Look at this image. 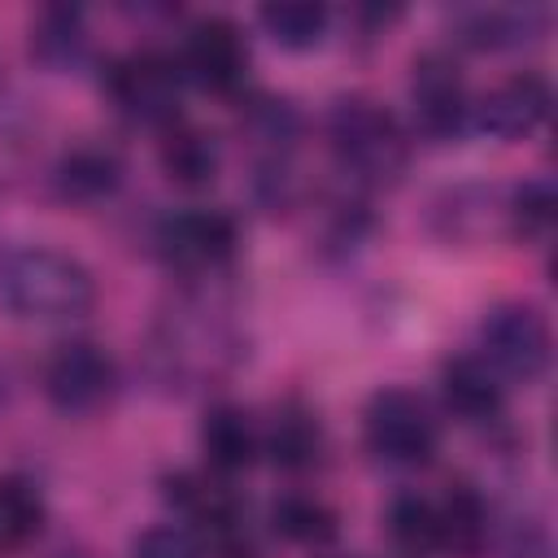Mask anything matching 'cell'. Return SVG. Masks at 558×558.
Returning a JSON list of instances; mask_svg holds the SVG:
<instances>
[{
  "label": "cell",
  "mask_w": 558,
  "mask_h": 558,
  "mask_svg": "<svg viewBox=\"0 0 558 558\" xmlns=\"http://www.w3.org/2000/svg\"><path fill=\"white\" fill-rule=\"evenodd\" d=\"M144 357L148 375L166 392H201L227 379L248 357V340L218 296L183 292L153 318Z\"/></svg>",
  "instance_id": "1"
},
{
  "label": "cell",
  "mask_w": 558,
  "mask_h": 558,
  "mask_svg": "<svg viewBox=\"0 0 558 558\" xmlns=\"http://www.w3.org/2000/svg\"><path fill=\"white\" fill-rule=\"evenodd\" d=\"M323 140L336 161V170L357 187V192H379L397 187L401 174L410 170L414 140L401 126V118L379 105L375 96L349 92L336 96L323 113Z\"/></svg>",
  "instance_id": "2"
},
{
  "label": "cell",
  "mask_w": 558,
  "mask_h": 558,
  "mask_svg": "<svg viewBox=\"0 0 558 558\" xmlns=\"http://www.w3.org/2000/svg\"><path fill=\"white\" fill-rule=\"evenodd\" d=\"M0 301L26 323H74L96 305V275L74 253L26 244L0 253Z\"/></svg>",
  "instance_id": "3"
},
{
  "label": "cell",
  "mask_w": 558,
  "mask_h": 558,
  "mask_svg": "<svg viewBox=\"0 0 558 558\" xmlns=\"http://www.w3.org/2000/svg\"><path fill=\"white\" fill-rule=\"evenodd\" d=\"M161 493L183 519V527L205 545L209 558H257L248 506L227 475L214 471H170L161 475Z\"/></svg>",
  "instance_id": "4"
},
{
  "label": "cell",
  "mask_w": 558,
  "mask_h": 558,
  "mask_svg": "<svg viewBox=\"0 0 558 558\" xmlns=\"http://www.w3.org/2000/svg\"><path fill=\"white\" fill-rule=\"evenodd\" d=\"M153 253L174 279L192 288L209 283L231 270L240 253V222L231 209H209V205L170 209L153 227Z\"/></svg>",
  "instance_id": "5"
},
{
  "label": "cell",
  "mask_w": 558,
  "mask_h": 558,
  "mask_svg": "<svg viewBox=\"0 0 558 558\" xmlns=\"http://www.w3.org/2000/svg\"><path fill=\"white\" fill-rule=\"evenodd\" d=\"M362 445L384 466H427L440 453V418L432 401L405 384H384L362 405Z\"/></svg>",
  "instance_id": "6"
},
{
  "label": "cell",
  "mask_w": 558,
  "mask_h": 558,
  "mask_svg": "<svg viewBox=\"0 0 558 558\" xmlns=\"http://www.w3.org/2000/svg\"><path fill=\"white\" fill-rule=\"evenodd\" d=\"M100 87L109 96V105L135 122V126H153V131H166L170 122L183 118V65L174 52L166 48H131L122 57H113L100 74Z\"/></svg>",
  "instance_id": "7"
},
{
  "label": "cell",
  "mask_w": 558,
  "mask_h": 558,
  "mask_svg": "<svg viewBox=\"0 0 558 558\" xmlns=\"http://www.w3.org/2000/svg\"><path fill=\"white\" fill-rule=\"evenodd\" d=\"M475 353L506 379V384H536L554 357V331L541 305L510 296L484 310Z\"/></svg>",
  "instance_id": "8"
},
{
  "label": "cell",
  "mask_w": 558,
  "mask_h": 558,
  "mask_svg": "<svg viewBox=\"0 0 558 558\" xmlns=\"http://www.w3.org/2000/svg\"><path fill=\"white\" fill-rule=\"evenodd\" d=\"M410 122L427 144H449L471 126V92L462 61L449 48H423L410 61Z\"/></svg>",
  "instance_id": "9"
},
{
  "label": "cell",
  "mask_w": 558,
  "mask_h": 558,
  "mask_svg": "<svg viewBox=\"0 0 558 558\" xmlns=\"http://www.w3.org/2000/svg\"><path fill=\"white\" fill-rule=\"evenodd\" d=\"M118 362L105 344L96 340H61L44 366H39V388L57 414L87 418L105 410L118 397Z\"/></svg>",
  "instance_id": "10"
},
{
  "label": "cell",
  "mask_w": 558,
  "mask_h": 558,
  "mask_svg": "<svg viewBox=\"0 0 558 558\" xmlns=\"http://www.w3.org/2000/svg\"><path fill=\"white\" fill-rule=\"evenodd\" d=\"M179 65H183V78L196 83L201 92L209 96H222V100H240L244 96V83H248V39H244V26L227 13H205L187 26L183 35V48L174 52Z\"/></svg>",
  "instance_id": "11"
},
{
  "label": "cell",
  "mask_w": 558,
  "mask_h": 558,
  "mask_svg": "<svg viewBox=\"0 0 558 558\" xmlns=\"http://www.w3.org/2000/svg\"><path fill=\"white\" fill-rule=\"evenodd\" d=\"M549 105H554L549 78L541 70H514L501 83H493L480 100H471V126L501 144H519L545 126Z\"/></svg>",
  "instance_id": "12"
},
{
  "label": "cell",
  "mask_w": 558,
  "mask_h": 558,
  "mask_svg": "<svg viewBox=\"0 0 558 558\" xmlns=\"http://www.w3.org/2000/svg\"><path fill=\"white\" fill-rule=\"evenodd\" d=\"M549 26V9L541 4H466L449 13L453 44L475 52H506L541 39Z\"/></svg>",
  "instance_id": "13"
},
{
  "label": "cell",
  "mask_w": 558,
  "mask_h": 558,
  "mask_svg": "<svg viewBox=\"0 0 558 558\" xmlns=\"http://www.w3.org/2000/svg\"><path fill=\"white\" fill-rule=\"evenodd\" d=\"M440 401L466 427H493L506 414V379L471 349L453 353L440 366Z\"/></svg>",
  "instance_id": "14"
},
{
  "label": "cell",
  "mask_w": 558,
  "mask_h": 558,
  "mask_svg": "<svg viewBox=\"0 0 558 558\" xmlns=\"http://www.w3.org/2000/svg\"><path fill=\"white\" fill-rule=\"evenodd\" d=\"M201 453L205 471L235 480L262 458V418L235 401H214L201 418Z\"/></svg>",
  "instance_id": "15"
},
{
  "label": "cell",
  "mask_w": 558,
  "mask_h": 558,
  "mask_svg": "<svg viewBox=\"0 0 558 558\" xmlns=\"http://www.w3.org/2000/svg\"><path fill=\"white\" fill-rule=\"evenodd\" d=\"M122 179H126L122 157L109 144H96V140H78V144H70L52 161V192L65 205L92 209L100 201H113L118 187H122Z\"/></svg>",
  "instance_id": "16"
},
{
  "label": "cell",
  "mask_w": 558,
  "mask_h": 558,
  "mask_svg": "<svg viewBox=\"0 0 558 558\" xmlns=\"http://www.w3.org/2000/svg\"><path fill=\"white\" fill-rule=\"evenodd\" d=\"M262 453L288 471V475H305L323 462L327 453V432L314 405H305L301 397H288L275 405V414L262 423Z\"/></svg>",
  "instance_id": "17"
},
{
  "label": "cell",
  "mask_w": 558,
  "mask_h": 558,
  "mask_svg": "<svg viewBox=\"0 0 558 558\" xmlns=\"http://www.w3.org/2000/svg\"><path fill=\"white\" fill-rule=\"evenodd\" d=\"M26 52L48 74H74L92 57L87 13L78 4H44L26 26Z\"/></svg>",
  "instance_id": "18"
},
{
  "label": "cell",
  "mask_w": 558,
  "mask_h": 558,
  "mask_svg": "<svg viewBox=\"0 0 558 558\" xmlns=\"http://www.w3.org/2000/svg\"><path fill=\"white\" fill-rule=\"evenodd\" d=\"M436 523H440V558H484L493 545V510L471 480H453L436 497Z\"/></svg>",
  "instance_id": "19"
},
{
  "label": "cell",
  "mask_w": 558,
  "mask_h": 558,
  "mask_svg": "<svg viewBox=\"0 0 558 558\" xmlns=\"http://www.w3.org/2000/svg\"><path fill=\"white\" fill-rule=\"evenodd\" d=\"M240 131L253 144V161H292L305 135V118L288 96L244 92L240 96Z\"/></svg>",
  "instance_id": "20"
},
{
  "label": "cell",
  "mask_w": 558,
  "mask_h": 558,
  "mask_svg": "<svg viewBox=\"0 0 558 558\" xmlns=\"http://www.w3.org/2000/svg\"><path fill=\"white\" fill-rule=\"evenodd\" d=\"M157 161H161V170H166L170 183L196 192V187H209V183L218 179V170H222V144H218L214 131H205V126L179 118V122H170V126L161 131V140H157Z\"/></svg>",
  "instance_id": "21"
},
{
  "label": "cell",
  "mask_w": 558,
  "mask_h": 558,
  "mask_svg": "<svg viewBox=\"0 0 558 558\" xmlns=\"http://www.w3.org/2000/svg\"><path fill=\"white\" fill-rule=\"evenodd\" d=\"M270 532L288 545H301V549H327L336 536H340V514L331 501H323L318 493L310 488H288L270 501V514H266Z\"/></svg>",
  "instance_id": "22"
},
{
  "label": "cell",
  "mask_w": 558,
  "mask_h": 558,
  "mask_svg": "<svg viewBox=\"0 0 558 558\" xmlns=\"http://www.w3.org/2000/svg\"><path fill=\"white\" fill-rule=\"evenodd\" d=\"M384 532L397 558H440V523L436 497L418 488H401L384 510Z\"/></svg>",
  "instance_id": "23"
},
{
  "label": "cell",
  "mask_w": 558,
  "mask_h": 558,
  "mask_svg": "<svg viewBox=\"0 0 558 558\" xmlns=\"http://www.w3.org/2000/svg\"><path fill=\"white\" fill-rule=\"evenodd\" d=\"M436 231L445 240H480L484 231H493V222H501L506 231V196L493 192V187H480V183H462V187H449L440 201H436Z\"/></svg>",
  "instance_id": "24"
},
{
  "label": "cell",
  "mask_w": 558,
  "mask_h": 558,
  "mask_svg": "<svg viewBox=\"0 0 558 558\" xmlns=\"http://www.w3.org/2000/svg\"><path fill=\"white\" fill-rule=\"evenodd\" d=\"M44 519H48V506L35 480L0 475V558L35 545V536L44 532Z\"/></svg>",
  "instance_id": "25"
},
{
  "label": "cell",
  "mask_w": 558,
  "mask_h": 558,
  "mask_svg": "<svg viewBox=\"0 0 558 558\" xmlns=\"http://www.w3.org/2000/svg\"><path fill=\"white\" fill-rule=\"evenodd\" d=\"M257 26L283 48V52H310L327 39L331 26V9L327 4H310V0H283V4H262L257 9Z\"/></svg>",
  "instance_id": "26"
},
{
  "label": "cell",
  "mask_w": 558,
  "mask_h": 558,
  "mask_svg": "<svg viewBox=\"0 0 558 558\" xmlns=\"http://www.w3.org/2000/svg\"><path fill=\"white\" fill-rule=\"evenodd\" d=\"M558 222V192L549 179H523L506 192V231L519 244H549Z\"/></svg>",
  "instance_id": "27"
},
{
  "label": "cell",
  "mask_w": 558,
  "mask_h": 558,
  "mask_svg": "<svg viewBox=\"0 0 558 558\" xmlns=\"http://www.w3.org/2000/svg\"><path fill=\"white\" fill-rule=\"evenodd\" d=\"M131 558H209L183 523H153L131 541Z\"/></svg>",
  "instance_id": "28"
},
{
  "label": "cell",
  "mask_w": 558,
  "mask_h": 558,
  "mask_svg": "<svg viewBox=\"0 0 558 558\" xmlns=\"http://www.w3.org/2000/svg\"><path fill=\"white\" fill-rule=\"evenodd\" d=\"M331 558H362V554H331Z\"/></svg>",
  "instance_id": "29"
},
{
  "label": "cell",
  "mask_w": 558,
  "mask_h": 558,
  "mask_svg": "<svg viewBox=\"0 0 558 558\" xmlns=\"http://www.w3.org/2000/svg\"><path fill=\"white\" fill-rule=\"evenodd\" d=\"M57 558H87V554H57Z\"/></svg>",
  "instance_id": "30"
}]
</instances>
